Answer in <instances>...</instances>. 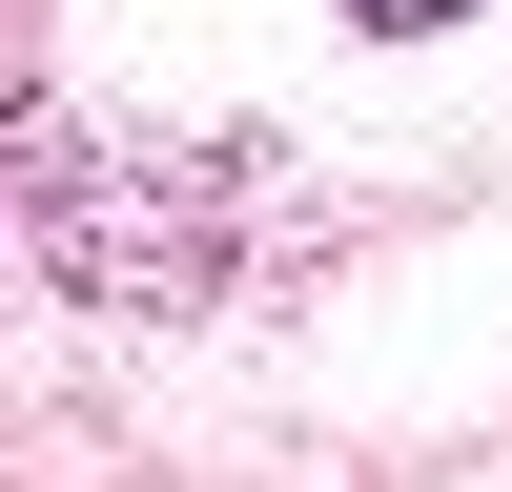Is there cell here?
Instances as JSON below:
<instances>
[{"mask_svg": "<svg viewBox=\"0 0 512 492\" xmlns=\"http://www.w3.org/2000/svg\"><path fill=\"white\" fill-rule=\"evenodd\" d=\"M246 164H103V123H21V226L82 308H205Z\"/></svg>", "mask_w": 512, "mask_h": 492, "instance_id": "1", "label": "cell"}, {"mask_svg": "<svg viewBox=\"0 0 512 492\" xmlns=\"http://www.w3.org/2000/svg\"><path fill=\"white\" fill-rule=\"evenodd\" d=\"M349 21H369V41H431V21H472V0H349Z\"/></svg>", "mask_w": 512, "mask_h": 492, "instance_id": "2", "label": "cell"}]
</instances>
